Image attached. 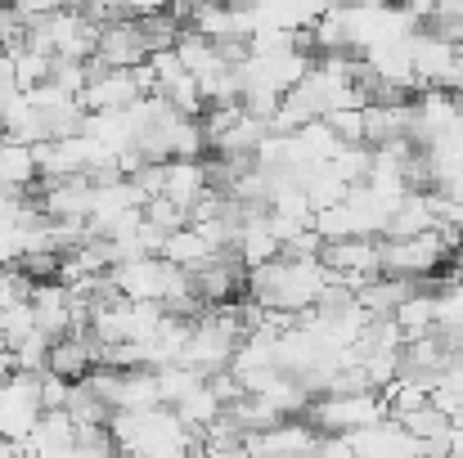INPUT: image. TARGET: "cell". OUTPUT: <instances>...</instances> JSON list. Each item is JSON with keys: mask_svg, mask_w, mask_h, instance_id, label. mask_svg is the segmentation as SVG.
<instances>
[{"mask_svg": "<svg viewBox=\"0 0 463 458\" xmlns=\"http://www.w3.org/2000/svg\"><path fill=\"white\" fill-rule=\"evenodd\" d=\"M328 279H333V270L324 266V257L279 252L275 261L248 270V297L261 305H279V310H307L319 302Z\"/></svg>", "mask_w": 463, "mask_h": 458, "instance_id": "cell-1", "label": "cell"}, {"mask_svg": "<svg viewBox=\"0 0 463 458\" xmlns=\"http://www.w3.org/2000/svg\"><path fill=\"white\" fill-rule=\"evenodd\" d=\"M307 418L328 436V432H360V427H373L383 418H392L383 391H324L307 405Z\"/></svg>", "mask_w": 463, "mask_h": 458, "instance_id": "cell-2", "label": "cell"}, {"mask_svg": "<svg viewBox=\"0 0 463 458\" xmlns=\"http://www.w3.org/2000/svg\"><path fill=\"white\" fill-rule=\"evenodd\" d=\"M324 266L333 270V279L351 284L355 293L383 275V234H351V238H328L324 243Z\"/></svg>", "mask_w": 463, "mask_h": 458, "instance_id": "cell-3", "label": "cell"}, {"mask_svg": "<svg viewBox=\"0 0 463 458\" xmlns=\"http://www.w3.org/2000/svg\"><path fill=\"white\" fill-rule=\"evenodd\" d=\"M36 180H41L36 145H23V140L0 136V189H9V193H27Z\"/></svg>", "mask_w": 463, "mask_h": 458, "instance_id": "cell-4", "label": "cell"}, {"mask_svg": "<svg viewBox=\"0 0 463 458\" xmlns=\"http://www.w3.org/2000/svg\"><path fill=\"white\" fill-rule=\"evenodd\" d=\"M207 189H212V171H207L203 157H171V162H166V184H162L166 198L194 207Z\"/></svg>", "mask_w": 463, "mask_h": 458, "instance_id": "cell-5", "label": "cell"}, {"mask_svg": "<svg viewBox=\"0 0 463 458\" xmlns=\"http://www.w3.org/2000/svg\"><path fill=\"white\" fill-rule=\"evenodd\" d=\"M162 257H166V261H175V266H184V270H198V266H207L212 257H221V248H216L198 225H184V229L166 234Z\"/></svg>", "mask_w": 463, "mask_h": 458, "instance_id": "cell-6", "label": "cell"}, {"mask_svg": "<svg viewBox=\"0 0 463 458\" xmlns=\"http://www.w3.org/2000/svg\"><path fill=\"white\" fill-rule=\"evenodd\" d=\"M392 319L401 323V332H405V337L432 332V328H437V293H428V288L410 293V297L401 302V310H396Z\"/></svg>", "mask_w": 463, "mask_h": 458, "instance_id": "cell-7", "label": "cell"}, {"mask_svg": "<svg viewBox=\"0 0 463 458\" xmlns=\"http://www.w3.org/2000/svg\"><path fill=\"white\" fill-rule=\"evenodd\" d=\"M145 216L154 220L162 234H175V229H184L189 225V207L184 202H175V198H166V193H157L145 202Z\"/></svg>", "mask_w": 463, "mask_h": 458, "instance_id": "cell-8", "label": "cell"}, {"mask_svg": "<svg viewBox=\"0 0 463 458\" xmlns=\"http://www.w3.org/2000/svg\"><path fill=\"white\" fill-rule=\"evenodd\" d=\"M328 126H333V136L342 140V145H364V104H346V108H333L328 117H324Z\"/></svg>", "mask_w": 463, "mask_h": 458, "instance_id": "cell-9", "label": "cell"}, {"mask_svg": "<svg viewBox=\"0 0 463 458\" xmlns=\"http://www.w3.org/2000/svg\"><path fill=\"white\" fill-rule=\"evenodd\" d=\"M175 0H118V9H122V18H149V14H162V9H171Z\"/></svg>", "mask_w": 463, "mask_h": 458, "instance_id": "cell-10", "label": "cell"}, {"mask_svg": "<svg viewBox=\"0 0 463 458\" xmlns=\"http://www.w3.org/2000/svg\"><path fill=\"white\" fill-rule=\"evenodd\" d=\"M396 5H401L405 14H414L419 23H428V18L437 14V0H396Z\"/></svg>", "mask_w": 463, "mask_h": 458, "instance_id": "cell-11", "label": "cell"}, {"mask_svg": "<svg viewBox=\"0 0 463 458\" xmlns=\"http://www.w3.org/2000/svg\"><path fill=\"white\" fill-rule=\"evenodd\" d=\"M9 373H18V355H14V346H0V382Z\"/></svg>", "mask_w": 463, "mask_h": 458, "instance_id": "cell-12", "label": "cell"}, {"mask_svg": "<svg viewBox=\"0 0 463 458\" xmlns=\"http://www.w3.org/2000/svg\"><path fill=\"white\" fill-rule=\"evenodd\" d=\"M450 95H455V104H459V113H463V81L455 86V90H450Z\"/></svg>", "mask_w": 463, "mask_h": 458, "instance_id": "cell-13", "label": "cell"}]
</instances>
